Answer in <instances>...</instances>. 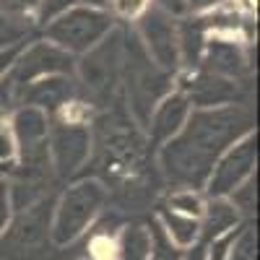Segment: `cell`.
<instances>
[{"mask_svg":"<svg viewBox=\"0 0 260 260\" xmlns=\"http://www.w3.org/2000/svg\"><path fill=\"white\" fill-rule=\"evenodd\" d=\"M99 190L94 185H81L78 190H73L68 198H65L60 216H57V224H55V240L62 242H71L73 237L81 234V229L86 226V221L94 216L96 206H99Z\"/></svg>","mask_w":260,"mask_h":260,"instance_id":"6da1fadb","label":"cell"},{"mask_svg":"<svg viewBox=\"0 0 260 260\" xmlns=\"http://www.w3.org/2000/svg\"><path fill=\"white\" fill-rule=\"evenodd\" d=\"M102 29H104V18H102L99 13H83V11H78V13H73L71 18H62V24H57V26L52 29V34H55L57 39H62V45H68L71 37H73L76 31H81V34H78V47H86V45H91V39H94Z\"/></svg>","mask_w":260,"mask_h":260,"instance_id":"7a4b0ae2","label":"cell"},{"mask_svg":"<svg viewBox=\"0 0 260 260\" xmlns=\"http://www.w3.org/2000/svg\"><path fill=\"white\" fill-rule=\"evenodd\" d=\"M167 221V232L180 247H190L195 240H198V221L190 219V216H180V213H164Z\"/></svg>","mask_w":260,"mask_h":260,"instance_id":"3957f363","label":"cell"},{"mask_svg":"<svg viewBox=\"0 0 260 260\" xmlns=\"http://www.w3.org/2000/svg\"><path fill=\"white\" fill-rule=\"evenodd\" d=\"M211 208L213 211H211V219H208V226H206V237H208V240H219L226 229L234 226L237 213H234V208H229L224 203H216Z\"/></svg>","mask_w":260,"mask_h":260,"instance_id":"277c9868","label":"cell"},{"mask_svg":"<svg viewBox=\"0 0 260 260\" xmlns=\"http://www.w3.org/2000/svg\"><path fill=\"white\" fill-rule=\"evenodd\" d=\"M172 206H175V213L180 216H190V219H195V216L203 213V203L195 198L192 192H180L172 198Z\"/></svg>","mask_w":260,"mask_h":260,"instance_id":"5b68a950","label":"cell"},{"mask_svg":"<svg viewBox=\"0 0 260 260\" xmlns=\"http://www.w3.org/2000/svg\"><path fill=\"white\" fill-rule=\"evenodd\" d=\"M229 260H255V240H252V234H250V232L234 245Z\"/></svg>","mask_w":260,"mask_h":260,"instance_id":"8992f818","label":"cell"},{"mask_svg":"<svg viewBox=\"0 0 260 260\" xmlns=\"http://www.w3.org/2000/svg\"><path fill=\"white\" fill-rule=\"evenodd\" d=\"M71 6V0H45V11H42V18H50L55 11H62V8H68Z\"/></svg>","mask_w":260,"mask_h":260,"instance_id":"52a82bcc","label":"cell"},{"mask_svg":"<svg viewBox=\"0 0 260 260\" xmlns=\"http://www.w3.org/2000/svg\"><path fill=\"white\" fill-rule=\"evenodd\" d=\"M8 221V201H6V185H0V232Z\"/></svg>","mask_w":260,"mask_h":260,"instance_id":"ba28073f","label":"cell"},{"mask_svg":"<svg viewBox=\"0 0 260 260\" xmlns=\"http://www.w3.org/2000/svg\"><path fill=\"white\" fill-rule=\"evenodd\" d=\"M13 154V146H11V138L6 136V130H0V159H8Z\"/></svg>","mask_w":260,"mask_h":260,"instance_id":"9c48e42d","label":"cell"},{"mask_svg":"<svg viewBox=\"0 0 260 260\" xmlns=\"http://www.w3.org/2000/svg\"><path fill=\"white\" fill-rule=\"evenodd\" d=\"M120 11L122 13H136V11H141L143 8V0H120Z\"/></svg>","mask_w":260,"mask_h":260,"instance_id":"30bf717a","label":"cell"},{"mask_svg":"<svg viewBox=\"0 0 260 260\" xmlns=\"http://www.w3.org/2000/svg\"><path fill=\"white\" fill-rule=\"evenodd\" d=\"M182 260H208V257H206V252H203L201 247H195V250H192L190 255H185Z\"/></svg>","mask_w":260,"mask_h":260,"instance_id":"8fae6325","label":"cell"},{"mask_svg":"<svg viewBox=\"0 0 260 260\" xmlns=\"http://www.w3.org/2000/svg\"><path fill=\"white\" fill-rule=\"evenodd\" d=\"M11 55H13V52H0V71H3V68H6V65H8V60H11Z\"/></svg>","mask_w":260,"mask_h":260,"instance_id":"7c38bea8","label":"cell"},{"mask_svg":"<svg viewBox=\"0 0 260 260\" xmlns=\"http://www.w3.org/2000/svg\"><path fill=\"white\" fill-rule=\"evenodd\" d=\"M89 3H102V0H89Z\"/></svg>","mask_w":260,"mask_h":260,"instance_id":"4fadbf2b","label":"cell"}]
</instances>
